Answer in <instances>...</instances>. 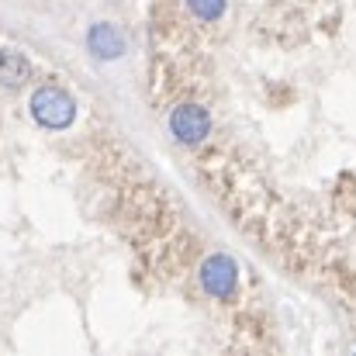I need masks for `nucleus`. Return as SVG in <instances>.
Returning a JSON list of instances; mask_svg holds the SVG:
<instances>
[{"instance_id":"1","label":"nucleus","mask_w":356,"mask_h":356,"mask_svg":"<svg viewBox=\"0 0 356 356\" xmlns=\"http://www.w3.org/2000/svg\"><path fill=\"white\" fill-rule=\"evenodd\" d=\"M31 118L49 131H63L76 118V101L63 87H38L31 94Z\"/></svg>"},{"instance_id":"2","label":"nucleus","mask_w":356,"mask_h":356,"mask_svg":"<svg viewBox=\"0 0 356 356\" xmlns=\"http://www.w3.org/2000/svg\"><path fill=\"white\" fill-rule=\"evenodd\" d=\"M197 280H201V287H204L208 298L232 301L238 294V263L232 256H225V252H211L197 266Z\"/></svg>"},{"instance_id":"3","label":"nucleus","mask_w":356,"mask_h":356,"mask_svg":"<svg viewBox=\"0 0 356 356\" xmlns=\"http://www.w3.org/2000/svg\"><path fill=\"white\" fill-rule=\"evenodd\" d=\"M170 131H173V138L177 142H184V145H197L201 138H208V131H211V115L201 108V104H177L173 111H170Z\"/></svg>"},{"instance_id":"4","label":"nucleus","mask_w":356,"mask_h":356,"mask_svg":"<svg viewBox=\"0 0 356 356\" xmlns=\"http://www.w3.org/2000/svg\"><path fill=\"white\" fill-rule=\"evenodd\" d=\"M87 45H90V52H94L97 59H118L121 52H124V35H121L115 24L101 21V24H94V28H90Z\"/></svg>"},{"instance_id":"5","label":"nucleus","mask_w":356,"mask_h":356,"mask_svg":"<svg viewBox=\"0 0 356 356\" xmlns=\"http://www.w3.org/2000/svg\"><path fill=\"white\" fill-rule=\"evenodd\" d=\"M28 73H31V66H28V59L17 49H0V83L21 87L28 80Z\"/></svg>"},{"instance_id":"6","label":"nucleus","mask_w":356,"mask_h":356,"mask_svg":"<svg viewBox=\"0 0 356 356\" xmlns=\"http://www.w3.org/2000/svg\"><path fill=\"white\" fill-rule=\"evenodd\" d=\"M225 3H229V0H187L191 14H194L197 21H208V24L225 14Z\"/></svg>"}]
</instances>
